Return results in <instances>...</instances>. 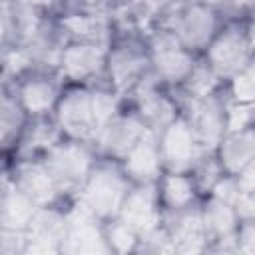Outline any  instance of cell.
<instances>
[{
	"mask_svg": "<svg viewBox=\"0 0 255 255\" xmlns=\"http://www.w3.org/2000/svg\"><path fill=\"white\" fill-rule=\"evenodd\" d=\"M42 159L50 169L52 177L56 179L60 191L80 189L86 177L90 175L92 167L96 165L88 141L66 135L60 141H56L48 151H44Z\"/></svg>",
	"mask_w": 255,
	"mask_h": 255,
	"instance_id": "obj_3",
	"label": "cell"
},
{
	"mask_svg": "<svg viewBox=\"0 0 255 255\" xmlns=\"http://www.w3.org/2000/svg\"><path fill=\"white\" fill-rule=\"evenodd\" d=\"M133 92H135V114L141 118L147 129L157 133L177 116L175 104L169 100V96H165L159 90L157 80L143 78L133 88Z\"/></svg>",
	"mask_w": 255,
	"mask_h": 255,
	"instance_id": "obj_17",
	"label": "cell"
},
{
	"mask_svg": "<svg viewBox=\"0 0 255 255\" xmlns=\"http://www.w3.org/2000/svg\"><path fill=\"white\" fill-rule=\"evenodd\" d=\"M193 2H201V4L211 6V8H219V6H223V4H227L231 0H193Z\"/></svg>",
	"mask_w": 255,
	"mask_h": 255,
	"instance_id": "obj_28",
	"label": "cell"
},
{
	"mask_svg": "<svg viewBox=\"0 0 255 255\" xmlns=\"http://www.w3.org/2000/svg\"><path fill=\"white\" fill-rule=\"evenodd\" d=\"M108 48L98 40H70L62 46L58 70L72 84H86L106 74Z\"/></svg>",
	"mask_w": 255,
	"mask_h": 255,
	"instance_id": "obj_8",
	"label": "cell"
},
{
	"mask_svg": "<svg viewBox=\"0 0 255 255\" xmlns=\"http://www.w3.org/2000/svg\"><path fill=\"white\" fill-rule=\"evenodd\" d=\"M145 131H147V128L135 112L133 114H118L100 129L94 143L104 153H108L116 159H122Z\"/></svg>",
	"mask_w": 255,
	"mask_h": 255,
	"instance_id": "obj_15",
	"label": "cell"
},
{
	"mask_svg": "<svg viewBox=\"0 0 255 255\" xmlns=\"http://www.w3.org/2000/svg\"><path fill=\"white\" fill-rule=\"evenodd\" d=\"M221 24L217 18V8L205 6L201 2L189 0L185 6H181L175 12L171 32L177 36V40L191 52H199L209 46V42L219 32Z\"/></svg>",
	"mask_w": 255,
	"mask_h": 255,
	"instance_id": "obj_7",
	"label": "cell"
},
{
	"mask_svg": "<svg viewBox=\"0 0 255 255\" xmlns=\"http://www.w3.org/2000/svg\"><path fill=\"white\" fill-rule=\"evenodd\" d=\"M149 70L157 82L163 84H185L187 76L195 66L193 52L187 50L171 30H157L149 44Z\"/></svg>",
	"mask_w": 255,
	"mask_h": 255,
	"instance_id": "obj_4",
	"label": "cell"
},
{
	"mask_svg": "<svg viewBox=\"0 0 255 255\" xmlns=\"http://www.w3.org/2000/svg\"><path fill=\"white\" fill-rule=\"evenodd\" d=\"M26 110L18 102L16 96L4 94L2 98V112H0V128H2V141L4 145H10L12 139H18L24 133L26 126Z\"/></svg>",
	"mask_w": 255,
	"mask_h": 255,
	"instance_id": "obj_21",
	"label": "cell"
},
{
	"mask_svg": "<svg viewBox=\"0 0 255 255\" xmlns=\"http://www.w3.org/2000/svg\"><path fill=\"white\" fill-rule=\"evenodd\" d=\"M12 183L40 207L52 205L62 193L44 159H22L14 167Z\"/></svg>",
	"mask_w": 255,
	"mask_h": 255,
	"instance_id": "obj_16",
	"label": "cell"
},
{
	"mask_svg": "<svg viewBox=\"0 0 255 255\" xmlns=\"http://www.w3.org/2000/svg\"><path fill=\"white\" fill-rule=\"evenodd\" d=\"M131 187L126 171L116 161H96L80 187V201L102 221L120 213V207Z\"/></svg>",
	"mask_w": 255,
	"mask_h": 255,
	"instance_id": "obj_1",
	"label": "cell"
},
{
	"mask_svg": "<svg viewBox=\"0 0 255 255\" xmlns=\"http://www.w3.org/2000/svg\"><path fill=\"white\" fill-rule=\"evenodd\" d=\"M227 82H229L227 90H229V100L231 102L255 108V56L251 58V62L245 68H241Z\"/></svg>",
	"mask_w": 255,
	"mask_h": 255,
	"instance_id": "obj_23",
	"label": "cell"
},
{
	"mask_svg": "<svg viewBox=\"0 0 255 255\" xmlns=\"http://www.w3.org/2000/svg\"><path fill=\"white\" fill-rule=\"evenodd\" d=\"M237 179H239V185H241L243 191L255 189V159H251V161L237 173Z\"/></svg>",
	"mask_w": 255,
	"mask_h": 255,
	"instance_id": "obj_27",
	"label": "cell"
},
{
	"mask_svg": "<svg viewBox=\"0 0 255 255\" xmlns=\"http://www.w3.org/2000/svg\"><path fill=\"white\" fill-rule=\"evenodd\" d=\"M116 217L128 223L139 239L157 231L163 223V207L155 183H131Z\"/></svg>",
	"mask_w": 255,
	"mask_h": 255,
	"instance_id": "obj_10",
	"label": "cell"
},
{
	"mask_svg": "<svg viewBox=\"0 0 255 255\" xmlns=\"http://www.w3.org/2000/svg\"><path fill=\"white\" fill-rule=\"evenodd\" d=\"M155 187L163 211H179L195 205L199 191L191 171H163Z\"/></svg>",
	"mask_w": 255,
	"mask_h": 255,
	"instance_id": "obj_19",
	"label": "cell"
},
{
	"mask_svg": "<svg viewBox=\"0 0 255 255\" xmlns=\"http://www.w3.org/2000/svg\"><path fill=\"white\" fill-rule=\"evenodd\" d=\"M215 155L225 173L237 175L251 159H255V126L227 131L215 147Z\"/></svg>",
	"mask_w": 255,
	"mask_h": 255,
	"instance_id": "obj_18",
	"label": "cell"
},
{
	"mask_svg": "<svg viewBox=\"0 0 255 255\" xmlns=\"http://www.w3.org/2000/svg\"><path fill=\"white\" fill-rule=\"evenodd\" d=\"M255 56V44L249 28L241 24L221 26L205 48V62L219 80H229L245 68Z\"/></svg>",
	"mask_w": 255,
	"mask_h": 255,
	"instance_id": "obj_2",
	"label": "cell"
},
{
	"mask_svg": "<svg viewBox=\"0 0 255 255\" xmlns=\"http://www.w3.org/2000/svg\"><path fill=\"white\" fill-rule=\"evenodd\" d=\"M14 96L26 110L28 118L34 120V118H48V114H54L62 92L52 76L44 72H30L20 78Z\"/></svg>",
	"mask_w": 255,
	"mask_h": 255,
	"instance_id": "obj_14",
	"label": "cell"
},
{
	"mask_svg": "<svg viewBox=\"0 0 255 255\" xmlns=\"http://www.w3.org/2000/svg\"><path fill=\"white\" fill-rule=\"evenodd\" d=\"M60 253H110L104 235V221L80 199L66 211V235Z\"/></svg>",
	"mask_w": 255,
	"mask_h": 255,
	"instance_id": "obj_9",
	"label": "cell"
},
{
	"mask_svg": "<svg viewBox=\"0 0 255 255\" xmlns=\"http://www.w3.org/2000/svg\"><path fill=\"white\" fill-rule=\"evenodd\" d=\"M253 14H251V24H249V32H251V38H253V44H255V4H253Z\"/></svg>",
	"mask_w": 255,
	"mask_h": 255,
	"instance_id": "obj_29",
	"label": "cell"
},
{
	"mask_svg": "<svg viewBox=\"0 0 255 255\" xmlns=\"http://www.w3.org/2000/svg\"><path fill=\"white\" fill-rule=\"evenodd\" d=\"M104 235H106V243L110 247V253H129V251H137L139 249V235L128 225L124 223L120 217H112L104 221Z\"/></svg>",
	"mask_w": 255,
	"mask_h": 255,
	"instance_id": "obj_22",
	"label": "cell"
},
{
	"mask_svg": "<svg viewBox=\"0 0 255 255\" xmlns=\"http://www.w3.org/2000/svg\"><path fill=\"white\" fill-rule=\"evenodd\" d=\"M120 165L131 183H157L165 171L157 133L147 129L120 159Z\"/></svg>",
	"mask_w": 255,
	"mask_h": 255,
	"instance_id": "obj_13",
	"label": "cell"
},
{
	"mask_svg": "<svg viewBox=\"0 0 255 255\" xmlns=\"http://www.w3.org/2000/svg\"><path fill=\"white\" fill-rule=\"evenodd\" d=\"M157 141L165 171H191L197 159L205 153L191 124L179 114L157 131Z\"/></svg>",
	"mask_w": 255,
	"mask_h": 255,
	"instance_id": "obj_6",
	"label": "cell"
},
{
	"mask_svg": "<svg viewBox=\"0 0 255 255\" xmlns=\"http://www.w3.org/2000/svg\"><path fill=\"white\" fill-rule=\"evenodd\" d=\"M217 82L219 78L215 76V72L207 66V62L203 60L201 64L195 62L191 74L187 76L185 80V90L189 94V98H205V96H211L215 94V88H217Z\"/></svg>",
	"mask_w": 255,
	"mask_h": 255,
	"instance_id": "obj_24",
	"label": "cell"
},
{
	"mask_svg": "<svg viewBox=\"0 0 255 255\" xmlns=\"http://www.w3.org/2000/svg\"><path fill=\"white\" fill-rule=\"evenodd\" d=\"M235 207H237L239 219H255V189L241 191Z\"/></svg>",
	"mask_w": 255,
	"mask_h": 255,
	"instance_id": "obj_26",
	"label": "cell"
},
{
	"mask_svg": "<svg viewBox=\"0 0 255 255\" xmlns=\"http://www.w3.org/2000/svg\"><path fill=\"white\" fill-rule=\"evenodd\" d=\"M149 70L147 48L137 42L124 40L108 48L106 76L110 78V86L116 92L133 90Z\"/></svg>",
	"mask_w": 255,
	"mask_h": 255,
	"instance_id": "obj_11",
	"label": "cell"
},
{
	"mask_svg": "<svg viewBox=\"0 0 255 255\" xmlns=\"http://www.w3.org/2000/svg\"><path fill=\"white\" fill-rule=\"evenodd\" d=\"M112 2H129V0H112Z\"/></svg>",
	"mask_w": 255,
	"mask_h": 255,
	"instance_id": "obj_30",
	"label": "cell"
},
{
	"mask_svg": "<svg viewBox=\"0 0 255 255\" xmlns=\"http://www.w3.org/2000/svg\"><path fill=\"white\" fill-rule=\"evenodd\" d=\"M54 120L66 137L94 143L98 135V124L92 106V88L86 84H76L62 92L54 110Z\"/></svg>",
	"mask_w": 255,
	"mask_h": 255,
	"instance_id": "obj_5",
	"label": "cell"
},
{
	"mask_svg": "<svg viewBox=\"0 0 255 255\" xmlns=\"http://www.w3.org/2000/svg\"><path fill=\"white\" fill-rule=\"evenodd\" d=\"M237 251L255 253V219H241L237 227Z\"/></svg>",
	"mask_w": 255,
	"mask_h": 255,
	"instance_id": "obj_25",
	"label": "cell"
},
{
	"mask_svg": "<svg viewBox=\"0 0 255 255\" xmlns=\"http://www.w3.org/2000/svg\"><path fill=\"white\" fill-rule=\"evenodd\" d=\"M40 205H36L26 193H22L12 179L4 183L2 191V203H0V221H2V231H18L24 233Z\"/></svg>",
	"mask_w": 255,
	"mask_h": 255,
	"instance_id": "obj_20",
	"label": "cell"
},
{
	"mask_svg": "<svg viewBox=\"0 0 255 255\" xmlns=\"http://www.w3.org/2000/svg\"><path fill=\"white\" fill-rule=\"evenodd\" d=\"M225 106L227 102L221 100L217 94H211L205 98H189L185 118L191 124L205 151H215V147L227 133Z\"/></svg>",
	"mask_w": 255,
	"mask_h": 255,
	"instance_id": "obj_12",
	"label": "cell"
}]
</instances>
